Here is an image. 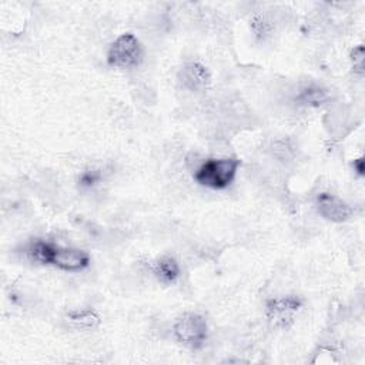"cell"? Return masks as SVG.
Instances as JSON below:
<instances>
[{
	"mask_svg": "<svg viewBox=\"0 0 365 365\" xmlns=\"http://www.w3.org/2000/svg\"><path fill=\"white\" fill-rule=\"evenodd\" d=\"M27 254L30 255V258L41 264L54 265L60 269L71 272L83 271L90 264V255L86 251L78 248L61 247L43 240L33 241L27 248Z\"/></svg>",
	"mask_w": 365,
	"mask_h": 365,
	"instance_id": "6da1fadb",
	"label": "cell"
},
{
	"mask_svg": "<svg viewBox=\"0 0 365 365\" xmlns=\"http://www.w3.org/2000/svg\"><path fill=\"white\" fill-rule=\"evenodd\" d=\"M240 160L237 158L207 160L197 168L194 178L201 185L212 190H224L234 181Z\"/></svg>",
	"mask_w": 365,
	"mask_h": 365,
	"instance_id": "7a4b0ae2",
	"label": "cell"
},
{
	"mask_svg": "<svg viewBox=\"0 0 365 365\" xmlns=\"http://www.w3.org/2000/svg\"><path fill=\"white\" fill-rule=\"evenodd\" d=\"M143 48L138 38L131 33L118 36L110 46L107 61L117 68H135L141 64Z\"/></svg>",
	"mask_w": 365,
	"mask_h": 365,
	"instance_id": "3957f363",
	"label": "cell"
},
{
	"mask_svg": "<svg viewBox=\"0 0 365 365\" xmlns=\"http://www.w3.org/2000/svg\"><path fill=\"white\" fill-rule=\"evenodd\" d=\"M173 332L180 344L191 349H200L207 341L208 325L202 315L187 312L177 319Z\"/></svg>",
	"mask_w": 365,
	"mask_h": 365,
	"instance_id": "277c9868",
	"label": "cell"
},
{
	"mask_svg": "<svg viewBox=\"0 0 365 365\" xmlns=\"http://www.w3.org/2000/svg\"><path fill=\"white\" fill-rule=\"evenodd\" d=\"M301 307L302 301L294 295L274 298L267 302V317L275 327L287 328L294 322Z\"/></svg>",
	"mask_w": 365,
	"mask_h": 365,
	"instance_id": "5b68a950",
	"label": "cell"
},
{
	"mask_svg": "<svg viewBox=\"0 0 365 365\" xmlns=\"http://www.w3.org/2000/svg\"><path fill=\"white\" fill-rule=\"evenodd\" d=\"M318 212L328 221L342 222L352 215V208L338 195L331 192H321L315 200Z\"/></svg>",
	"mask_w": 365,
	"mask_h": 365,
	"instance_id": "8992f818",
	"label": "cell"
},
{
	"mask_svg": "<svg viewBox=\"0 0 365 365\" xmlns=\"http://www.w3.org/2000/svg\"><path fill=\"white\" fill-rule=\"evenodd\" d=\"M180 80L185 88L191 91H202L210 86L211 74L204 64L192 61L181 68Z\"/></svg>",
	"mask_w": 365,
	"mask_h": 365,
	"instance_id": "52a82bcc",
	"label": "cell"
},
{
	"mask_svg": "<svg viewBox=\"0 0 365 365\" xmlns=\"http://www.w3.org/2000/svg\"><path fill=\"white\" fill-rule=\"evenodd\" d=\"M153 272L160 282L165 285H171L180 277V265L174 257L164 255L154 262Z\"/></svg>",
	"mask_w": 365,
	"mask_h": 365,
	"instance_id": "ba28073f",
	"label": "cell"
},
{
	"mask_svg": "<svg viewBox=\"0 0 365 365\" xmlns=\"http://www.w3.org/2000/svg\"><path fill=\"white\" fill-rule=\"evenodd\" d=\"M328 98H329L328 90L321 86H317V84H309V86L302 87L297 96V101L299 104L309 106V107H319Z\"/></svg>",
	"mask_w": 365,
	"mask_h": 365,
	"instance_id": "9c48e42d",
	"label": "cell"
},
{
	"mask_svg": "<svg viewBox=\"0 0 365 365\" xmlns=\"http://www.w3.org/2000/svg\"><path fill=\"white\" fill-rule=\"evenodd\" d=\"M68 321L78 329H94L100 325V317L93 309H83L68 314Z\"/></svg>",
	"mask_w": 365,
	"mask_h": 365,
	"instance_id": "30bf717a",
	"label": "cell"
},
{
	"mask_svg": "<svg viewBox=\"0 0 365 365\" xmlns=\"http://www.w3.org/2000/svg\"><path fill=\"white\" fill-rule=\"evenodd\" d=\"M100 178H101L100 171H97V170H87V171H84V173L80 175L78 184H80L81 187H84V188H90V187H93V185H96V184L100 181Z\"/></svg>",
	"mask_w": 365,
	"mask_h": 365,
	"instance_id": "8fae6325",
	"label": "cell"
},
{
	"mask_svg": "<svg viewBox=\"0 0 365 365\" xmlns=\"http://www.w3.org/2000/svg\"><path fill=\"white\" fill-rule=\"evenodd\" d=\"M351 60L354 61V67L362 73L364 68V46L358 44L356 47L352 48L351 51Z\"/></svg>",
	"mask_w": 365,
	"mask_h": 365,
	"instance_id": "7c38bea8",
	"label": "cell"
},
{
	"mask_svg": "<svg viewBox=\"0 0 365 365\" xmlns=\"http://www.w3.org/2000/svg\"><path fill=\"white\" fill-rule=\"evenodd\" d=\"M354 168L358 173V175H364V170H365V167H364V157H359V158L354 160Z\"/></svg>",
	"mask_w": 365,
	"mask_h": 365,
	"instance_id": "4fadbf2b",
	"label": "cell"
}]
</instances>
